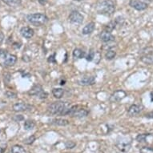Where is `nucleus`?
I'll return each mask as SVG.
<instances>
[{"label": "nucleus", "instance_id": "nucleus-1", "mask_svg": "<svg viewBox=\"0 0 153 153\" xmlns=\"http://www.w3.org/2000/svg\"><path fill=\"white\" fill-rule=\"evenodd\" d=\"M71 107L67 102H54L48 107V112L52 116H68Z\"/></svg>", "mask_w": 153, "mask_h": 153}, {"label": "nucleus", "instance_id": "nucleus-2", "mask_svg": "<svg viewBox=\"0 0 153 153\" xmlns=\"http://www.w3.org/2000/svg\"><path fill=\"white\" fill-rule=\"evenodd\" d=\"M95 10L100 15L111 16L116 10V4L112 0H103L96 4Z\"/></svg>", "mask_w": 153, "mask_h": 153}, {"label": "nucleus", "instance_id": "nucleus-3", "mask_svg": "<svg viewBox=\"0 0 153 153\" xmlns=\"http://www.w3.org/2000/svg\"><path fill=\"white\" fill-rule=\"evenodd\" d=\"M27 20L35 27H40L48 22V16L43 13H35L27 15Z\"/></svg>", "mask_w": 153, "mask_h": 153}, {"label": "nucleus", "instance_id": "nucleus-4", "mask_svg": "<svg viewBox=\"0 0 153 153\" xmlns=\"http://www.w3.org/2000/svg\"><path fill=\"white\" fill-rule=\"evenodd\" d=\"M88 110L84 107L80 105H74L71 107L68 116L75 118H83L88 116Z\"/></svg>", "mask_w": 153, "mask_h": 153}, {"label": "nucleus", "instance_id": "nucleus-5", "mask_svg": "<svg viewBox=\"0 0 153 153\" xmlns=\"http://www.w3.org/2000/svg\"><path fill=\"white\" fill-rule=\"evenodd\" d=\"M28 94L30 95L37 96L39 99H46L48 95V93L43 91L42 86H40L39 84H36V85L33 86L31 89L29 91Z\"/></svg>", "mask_w": 153, "mask_h": 153}, {"label": "nucleus", "instance_id": "nucleus-6", "mask_svg": "<svg viewBox=\"0 0 153 153\" xmlns=\"http://www.w3.org/2000/svg\"><path fill=\"white\" fill-rule=\"evenodd\" d=\"M83 15L79 13L78 10H72L68 16V19L71 23L74 24H81L83 22Z\"/></svg>", "mask_w": 153, "mask_h": 153}, {"label": "nucleus", "instance_id": "nucleus-7", "mask_svg": "<svg viewBox=\"0 0 153 153\" xmlns=\"http://www.w3.org/2000/svg\"><path fill=\"white\" fill-rule=\"evenodd\" d=\"M116 147L123 152H127L130 150L131 141L128 138H120L116 142Z\"/></svg>", "mask_w": 153, "mask_h": 153}, {"label": "nucleus", "instance_id": "nucleus-8", "mask_svg": "<svg viewBox=\"0 0 153 153\" xmlns=\"http://www.w3.org/2000/svg\"><path fill=\"white\" fill-rule=\"evenodd\" d=\"M126 96H127V93L124 91L117 90L111 95L109 100H110L111 103H117V102H120L123 99L125 98Z\"/></svg>", "mask_w": 153, "mask_h": 153}, {"label": "nucleus", "instance_id": "nucleus-9", "mask_svg": "<svg viewBox=\"0 0 153 153\" xmlns=\"http://www.w3.org/2000/svg\"><path fill=\"white\" fill-rule=\"evenodd\" d=\"M129 5L137 10H144L148 7V4L141 0H130Z\"/></svg>", "mask_w": 153, "mask_h": 153}, {"label": "nucleus", "instance_id": "nucleus-10", "mask_svg": "<svg viewBox=\"0 0 153 153\" xmlns=\"http://www.w3.org/2000/svg\"><path fill=\"white\" fill-rule=\"evenodd\" d=\"M13 111L15 112H22V111H27L31 110L32 106L29 105L25 103H15L12 107Z\"/></svg>", "mask_w": 153, "mask_h": 153}, {"label": "nucleus", "instance_id": "nucleus-11", "mask_svg": "<svg viewBox=\"0 0 153 153\" xmlns=\"http://www.w3.org/2000/svg\"><path fill=\"white\" fill-rule=\"evenodd\" d=\"M100 40L103 43H111L115 40V36L111 32L105 31V30H103L100 33Z\"/></svg>", "mask_w": 153, "mask_h": 153}, {"label": "nucleus", "instance_id": "nucleus-12", "mask_svg": "<svg viewBox=\"0 0 153 153\" xmlns=\"http://www.w3.org/2000/svg\"><path fill=\"white\" fill-rule=\"evenodd\" d=\"M95 83V79L94 76H83L79 80V83L83 86H91Z\"/></svg>", "mask_w": 153, "mask_h": 153}, {"label": "nucleus", "instance_id": "nucleus-13", "mask_svg": "<svg viewBox=\"0 0 153 153\" xmlns=\"http://www.w3.org/2000/svg\"><path fill=\"white\" fill-rule=\"evenodd\" d=\"M142 110H143V106L139 105V104H133L128 108V113L129 116H135L138 115Z\"/></svg>", "mask_w": 153, "mask_h": 153}, {"label": "nucleus", "instance_id": "nucleus-14", "mask_svg": "<svg viewBox=\"0 0 153 153\" xmlns=\"http://www.w3.org/2000/svg\"><path fill=\"white\" fill-rule=\"evenodd\" d=\"M20 34L25 39H30L33 37L35 32L32 28L29 27H23L20 29Z\"/></svg>", "mask_w": 153, "mask_h": 153}, {"label": "nucleus", "instance_id": "nucleus-15", "mask_svg": "<svg viewBox=\"0 0 153 153\" xmlns=\"http://www.w3.org/2000/svg\"><path fill=\"white\" fill-rule=\"evenodd\" d=\"M95 28V23H93V22H91V23H88L87 25L83 28V30H82V33H83V35H90L91 33L94 31Z\"/></svg>", "mask_w": 153, "mask_h": 153}, {"label": "nucleus", "instance_id": "nucleus-16", "mask_svg": "<svg viewBox=\"0 0 153 153\" xmlns=\"http://www.w3.org/2000/svg\"><path fill=\"white\" fill-rule=\"evenodd\" d=\"M17 62V57L14 55H9L4 60V65L7 67H11L15 64Z\"/></svg>", "mask_w": 153, "mask_h": 153}, {"label": "nucleus", "instance_id": "nucleus-17", "mask_svg": "<svg viewBox=\"0 0 153 153\" xmlns=\"http://www.w3.org/2000/svg\"><path fill=\"white\" fill-rule=\"evenodd\" d=\"M140 61L148 65L153 64V52L148 53L147 55L142 56L140 58Z\"/></svg>", "mask_w": 153, "mask_h": 153}, {"label": "nucleus", "instance_id": "nucleus-18", "mask_svg": "<svg viewBox=\"0 0 153 153\" xmlns=\"http://www.w3.org/2000/svg\"><path fill=\"white\" fill-rule=\"evenodd\" d=\"M3 2L10 7H19L22 5V0H3Z\"/></svg>", "mask_w": 153, "mask_h": 153}, {"label": "nucleus", "instance_id": "nucleus-19", "mask_svg": "<svg viewBox=\"0 0 153 153\" xmlns=\"http://www.w3.org/2000/svg\"><path fill=\"white\" fill-rule=\"evenodd\" d=\"M51 123L52 124H55V125L57 126H67L69 124V121L68 120H66V119H61V118H58V119H54L52 121H51Z\"/></svg>", "mask_w": 153, "mask_h": 153}, {"label": "nucleus", "instance_id": "nucleus-20", "mask_svg": "<svg viewBox=\"0 0 153 153\" xmlns=\"http://www.w3.org/2000/svg\"><path fill=\"white\" fill-rule=\"evenodd\" d=\"M52 94L55 98L59 100L64 95V90L63 88H54L52 90Z\"/></svg>", "mask_w": 153, "mask_h": 153}, {"label": "nucleus", "instance_id": "nucleus-21", "mask_svg": "<svg viewBox=\"0 0 153 153\" xmlns=\"http://www.w3.org/2000/svg\"><path fill=\"white\" fill-rule=\"evenodd\" d=\"M86 56L85 52L81 49L76 48L73 51V57L75 59H83Z\"/></svg>", "mask_w": 153, "mask_h": 153}, {"label": "nucleus", "instance_id": "nucleus-22", "mask_svg": "<svg viewBox=\"0 0 153 153\" xmlns=\"http://www.w3.org/2000/svg\"><path fill=\"white\" fill-rule=\"evenodd\" d=\"M11 153H27V151L20 145H14L11 148Z\"/></svg>", "mask_w": 153, "mask_h": 153}, {"label": "nucleus", "instance_id": "nucleus-23", "mask_svg": "<svg viewBox=\"0 0 153 153\" xmlns=\"http://www.w3.org/2000/svg\"><path fill=\"white\" fill-rule=\"evenodd\" d=\"M35 127V122L31 120H27L24 123V128L26 130H32Z\"/></svg>", "mask_w": 153, "mask_h": 153}, {"label": "nucleus", "instance_id": "nucleus-24", "mask_svg": "<svg viewBox=\"0 0 153 153\" xmlns=\"http://www.w3.org/2000/svg\"><path fill=\"white\" fill-rule=\"evenodd\" d=\"M116 26L117 25H116L115 20L111 21L110 23H108L107 25H105V27H104V30L105 31H108V32H111L116 27Z\"/></svg>", "mask_w": 153, "mask_h": 153}, {"label": "nucleus", "instance_id": "nucleus-25", "mask_svg": "<svg viewBox=\"0 0 153 153\" xmlns=\"http://www.w3.org/2000/svg\"><path fill=\"white\" fill-rule=\"evenodd\" d=\"M116 52L115 51L109 49V50H107V52L105 53V58L108 60H111V59H113L116 57Z\"/></svg>", "mask_w": 153, "mask_h": 153}, {"label": "nucleus", "instance_id": "nucleus-26", "mask_svg": "<svg viewBox=\"0 0 153 153\" xmlns=\"http://www.w3.org/2000/svg\"><path fill=\"white\" fill-rule=\"evenodd\" d=\"M149 136V134H141V135H139L137 137H136V140L140 143H143V142H145L146 138Z\"/></svg>", "mask_w": 153, "mask_h": 153}, {"label": "nucleus", "instance_id": "nucleus-27", "mask_svg": "<svg viewBox=\"0 0 153 153\" xmlns=\"http://www.w3.org/2000/svg\"><path fill=\"white\" fill-rule=\"evenodd\" d=\"M140 152V153H153V148L151 147H143Z\"/></svg>", "mask_w": 153, "mask_h": 153}, {"label": "nucleus", "instance_id": "nucleus-28", "mask_svg": "<svg viewBox=\"0 0 153 153\" xmlns=\"http://www.w3.org/2000/svg\"><path fill=\"white\" fill-rule=\"evenodd\" d=\"M6 96L9 99H16L17 98V94L15 92H12V91H7L5 93Z\"/></svg>", "mask_w": 153, "mask_h": 153}, {"label": "nucleus", "instance_id": "nucleus-29", "mask_svg": "<svg viewBox=\"0 0 153 153\" xmlns=\"http://www.w3.org/2000/svg\"><path fill=\"white\" fill-rule=\"evenodd\" d=\"M95 52L92 50V49H91V50L89 51V54H88V55L87 56V60L92 61L93 59H94V58H95Z\"/></svg>", "mask_w": 153, "mask_h": 153}, {"label": "nucleus", "instance_id": "nucleus-30", "mask_svg": "<svg viewBox=\"0 0 153 153\" xmlns=\"http://www.w3.org/2000/svg\"><path fill=\"white\" fill-rule=\"evenodd\" d=\"M35 140V136H30V137H28L27 139H26L25 140H24V143H25L26 144L30 145V144H31V143H34V141Z\"/></svg>", "mask_w": 153, "mask_h": 153}, {"label": "nucleus", "instance_id": "nucleus-31", "mask_svg": "<svg viewBox=\"0 0 153 153\" xmlns=\"http://www.w3.org/2000/svg\"><path fill=\"white\" fill-rule=\"evenodd\" d=\"M8 56V53L6 50L0 49V59H6Z\"/></svg>", "mask_w": 153, "mask_h": 153}, {"label": "nucleus", "instance_id": "nucleus-32", "mask_svg": "<svg viewBox=\"0 0 153 153\" xmlns=\"http://www.w3.org/2000/svg\"><path fill=\"white\" fill-rule=\"evenodd\" d=\"M65 145L67 148H73L75 146V143L74 142H72V141H68L65 143Z\"/></svg>", "mask_w": 153, "mask_h": 153}, {"label": "nucleus", "instance_id": "nucleus-33", "mask_svg": "<svg viewBox=\"0 0 153 153\" xmlns=\"http://www.w3.org/2000/svg\"><path fill=\"white\" fill-rule=\"evenodd\" d=\"M55 54H54V55H51L50 57H49V59H48V62H49V63H56V61H55Z\"/></svg>", "mask_w": 153, "mask_h": 153}, {"label": "nucleus", "instance_id": "nucleus-34", "mask_svg": "<svg viewBox=\"0 0 153 153\" xmlns=\"http://www.w3.org/2000/svg\"><path fill=\"white\" fill-rule=\"evenodd\" d=\"M145 117L148 119H153V111H152L150 112L147 113L145 115Z\"/></svg>", "mask_w": 153, "mask_h": 153}, {"label": "nucleus", "instance_id": "nucleus-35", "mask_svg": "<svg viewBox=\"0 0 153 153\" xmlns=\"http://www.w3.org/2000/svg\"><path fill=\"white\" fill-rule=\"evenodd\" d=\"M3 39H4V35L2 32H0V44L3 43Z\"/></svg>", "mask_w": 153, "mask_h": 153}, {"label": "nucleus", "instance_id": "nucleus-36", "mask_svg": "<svg viewBox=\"0 0 153 153\" xmlns=\"http://www.w3.org/2000/svg\"><path fill=\"white\" fill-rule=\"evenodd\" d=\"M39 2L41 3V4H43V3H45L46 2V0H39Z\"/></svg>", "mask_w": 153, "mask_h": 153}, {"label": "nucleus", "instance_id": "nucleus-37", "mask_svg": "<svg viewBox=\"0 0 153 153\" xmlns=\"http://www.w3.org/2000/svg\"><path fill=\"white\" fill-rule=\"evenodd\" d=\"M151 100H152V102H153V91L151 92Z\"/></svg>", "mask_w": 153, "mask_h": 153}, {"label": "nucleus", "instance_id": "nucleus-38", "mask_svg": "<svg viewBox=\"0 0 153 153\" xmlns=\"http://www.w3.org/2000/svg\"><path fill=\"white\" fill-rule=\"evenodd\" d=\"M75 1H77V2H79V1H83V0H75Z\"/></svg>", "mask_w": 153, "mask_h": 153}, {"label": "nucleus", "instance_id": "nucleus-39", "mask_svg": "<svg viewBox=\"0 0 153 153\" xmlns=\"http://www.w3.org/2000/svg\"><path fill=\"white\" fill-rule=\"evenodd\" d=\"M148 1H152V0H148Z\"/></svg>", "mask_w": 153, "mask_h": 153}, {"label": "nucleus", "instance_id": "nucleus-40", "mask_svg": "<svg viewBox=\"0 0 153 153\" xmlns=\"http://www.w3.org/2000/svg\"><path fill=\"white\" fill-rule=\"evenodd\" d=\"M0 132H1V130H0Z\"/></svg>", "mask_w": 153, "mask_h": 153}]
</instances>
